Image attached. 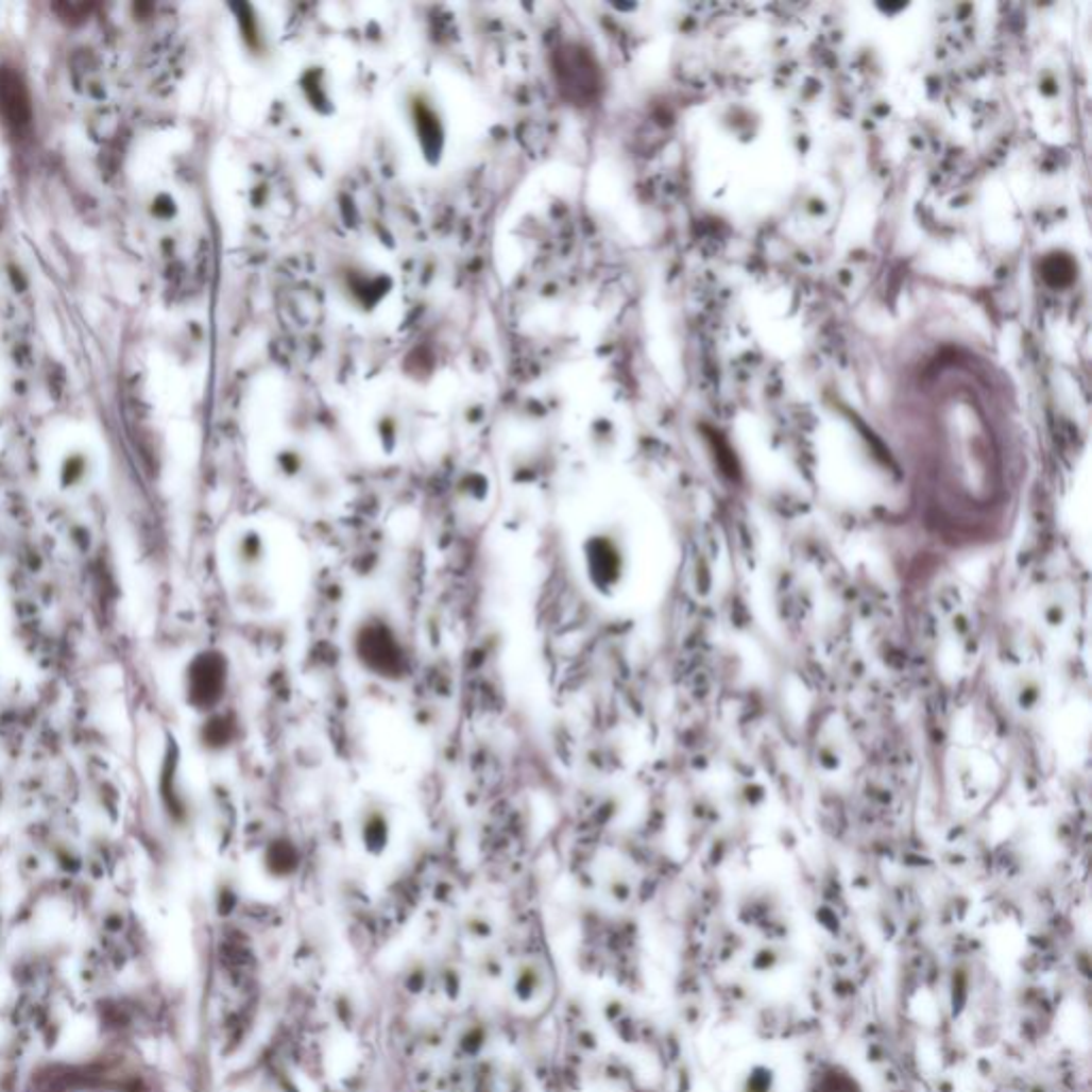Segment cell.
Masks as SVG:
<instances>
[{"mask_svg": "<svg viewBox=\"0 0 1092 1092\" xmlns=\"http://www.w3.org/2000/svg\"><path fill=\"white\" fill-rule=\"evenodd\" d=\"M351 653L363 672L387 683L410 675V653L395 621L382 611L365 613L351 632Z\"/></svg>", "mask_w": 1092, "mask_h": 1092, "instance_id": "cell-1", "label": "cell"}, {"mask_svg": "<svg viewBox=\"0 0 1092 1092\" xmlns=\"http://www.w3.org/2000/svg\"><path fill=\"white\" fill-rule=\"evenodd\" d=\"M231 687V662L220 649H203L190 658L184 670L186 704L209 715L222 709Z\"/></svg>", "mask_w": 1092, "mask_h": 1092, "instance_id": "cell-2", "label": "cell"}, {"mask_svg": "<svg viewBox=\"0 0 1092 1092\" xmlns=\"http://www.w3.org/2000/svg\"><path fill=\"white\" fill-rule=\"evenodd\" d=\"M583 558H585V570L592 583L598 590L609 587L619 570V558L615 546L607 540V535H592L587 538L583 546Z\"/></svg>", "mask_w": 1092, "mask_h": 1092, "instance_id": "cell-3", "label": "cell"}, {"mask_svg": "<svg viewBox=\"0 0 1092 1092\" xmlns=\"http://www.w3.org/2000/svg\"><path fill=\"white\" fill-rule=\"evenodd\" d=\"M239 732H241V726H239V719L235 717V713L220 709V711L205 715V721L199 732V740L207 751L222 753L239 740Z\"/></svg>", "mask_w": 1092, "mask_h": 1092, "instance_id": "cell-4", "label": "cell"}, {"mask_svg": "<svg viewBox=\"0 0 1092 1092\" xmlns=\"http://www.w3.org/2000/svg\"><path fill=\"white\" fill-rule=\"evenodd\" d=\"M359 833L368 850H385L391 837V815L389 811L372 800L359 813Z\"/></svg>", "mask_w": 1092, "mask_h": 1092, "instance_id": "cell-5", "label": "cell"}, {"mask_svg": "<svg viewBox=\"0 0 1092 1092\" xmlns=\"http://www.w3.org/2000/svg\"><path fill=\"white\" fill-rule=\"evenodd\" d=\"M1043 276L1050 285L1054 287H1062V285H1069L1071 278H1073V265L1071 260L1062 258V256H1054L1050 260H1045L1043 265Z\"/></svg>", "mask_w": 1092, "mask_h": 1092, "instance_id": "cell-6", "label": "cell"}]
</instances>
